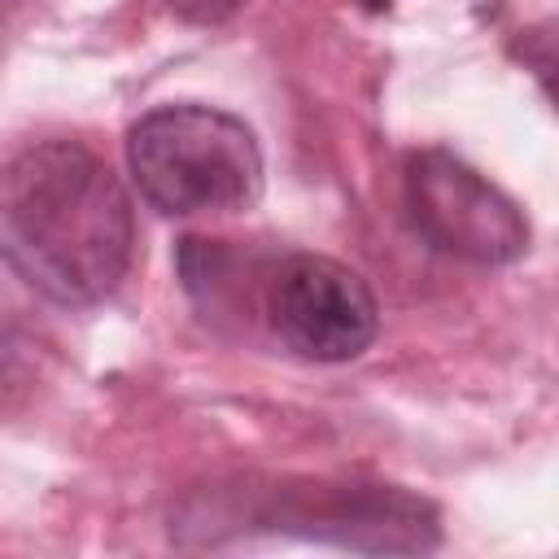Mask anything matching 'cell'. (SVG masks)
Here are the masks:
<instances>
[{
	"label": "cell",
	"instance_id": "cell-6",
	"mask_svg": "<svg viewBox=\"0 0 559 559\" xmlns=\"http://www.w3.org/2000/svg\"><path fill=\"white\" fill-rule=\"evenodd\" d=\"M175 17H183V22H197V26H218V22H227L245 0H162Z\"/></svg>",
	"mask_w": 559,
	"mask_h": 559
},
{
	"label": "cell",
	"instance_id": "cell-2",
	"mask_svg": "<svg viewBox=\"0 0 559 559\" xmlns=\"http://www.w3.org/2000/svg\"><path fill=\"white\" fill-rule=\"evenodd\" d=\"M140 197L175 218L231 214L262 197V148L245 118L214 105H162L127 131Z\"/></svg>",
	"mask_w": 559,
	"mask_h": 559
},
{
	"label": "cell",
	"instance_id": "cell-3",
	"mask_svg": "<svg viewBox=\"0 0 559 559\" xmlns=\"http://www.w3.org/2000/svg\"><path fill=\"white\" fill-rule=\"evenodd\" d=\"M402 188L415 231L459 262L507 266L528 249L524 210L445 148H415L406 157Z\"/></svg>",
	"mask_w": 559,
	"mask_h": 559
},
{
	"label": "cell",
	"instance_id": "cell-4",
	"mask_svg": "<svg viewBox=\"0 0 559 559\" xmlns=\"http://www.w3.org/2000/svg\"><path fill=\"white\" fill-rule=\"evenodd\" d=\"M266 323L306 362H349L380 332V306L371 284L328 258V253H288L266 275Z\"/></svg>",
	"mask_w": 559,
	"mask_h": 559
},
{
	"label": "cell",
	"instance_id": "cell-7",
	"mask_svg": "<svg viewBox=\"0 0 559 559\" xmlns=\"http://www.w3.org/2000/svg\"><path fill=\"white\" fill-rule=\"evenodd\" d=\"M358 4H362V9H371V13H384L393 0H358Z\"/></svg>",
	"mask_w": 559,
	"mask_h": 559
},
{
	"label": "cell",
	"instance_id": "cell-5",
	"mask_svg": "<svg viewBox=\"0 0 559 559\" xmlns=\"http://www.w3.org/2000/svg\"><path fill=\"white\" fill-rule=\"evenodd\" d=\"M266 528L319 537L349 550H397L419 555L441 542L432 502L397 485H323L306 480L301 489H275V507L262 511Z\"/></svg>",
	"mask_w": 559,
	"mask_h": 559
},
{
	"label": "cell",
	"instance_id": "cell-1",
	"mask_svg": "<svg viewBox=\"0 0 559 559\" xmlns=\"http://www.w3.org/2000/svg\"><path fill=\"white\" fill-rule=\"evenodd\" d=\"M135 253L122 179L79 140H31L0 162V258L57 306L105 301Z\"/></svg>",
	"mask_w": 559,
	"mask_h": 559
}]
</instances>
